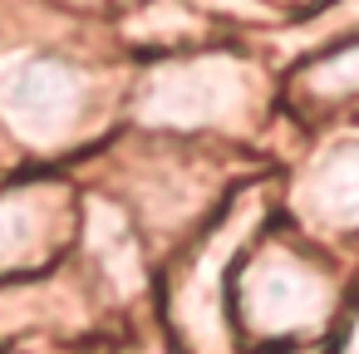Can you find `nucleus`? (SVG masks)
Masks as SVG:
<instances>
[{"mask_svg":"<svg viewBox=\"0 0 359 354\" xmlns=\"http://www.w3.org/2000/svg\"><path fill=\"white\" fill-rule=\"evenodd\" d=\"M226 315L236 344L290 349L320 344L339 315V280L300 231H256L226 280Z\"/></svg>","mask_w":359,"mask_h":354,"instance_id":"1","label":"nucleus"},{"mask_svg":"<svg viewBox=\"0 0 359 354\" xmlns=\"http://www.w3.org/2000/svg\"><path fill=\"white\" fill-rule=\"evenodd\" d=\"M261 69L231 50H197L158 60L133 94V114L143 128L207 138V133H241L261 123Z\"/></svg>","mask_w":359,"mask_h":354,"instance_id":"2","label":"nucleus"},{"mask_svg":"<svg viewBox=\"0 0 359 354\" xmlns=\"http://www.w3.org/2000/svg\"><path fill=\"white\" fill-rule=\"evenodd\" d=\"M89 109L94 79L55 50L11 55L0 64V123L30 153H60L79 143Z\"/></svg>","mask_w":359,"mask_h":354,"instance_id":"3","label":"nucleus"},{"mask_svg":"<svg viewBox=\"0 0 359 354\" xmlns=\"http://www.w3.org/2000/svg\"><path fill=\"white\" fill-rule=\"evenodd\" d=\"M79 231V197L65 182H25L0 192V285L55 266Z\"/></svg>","mask_w":359,"mask_h":354,"instance_id":"4","label":"nucleus"},{"mask_svg":"<svg viewBox=\"0 0 359 354\" xmlns=\"http://www.w3.org/2000/svg\"><path fill=\"white\" fill-rule=\"evenodd\" d=\"M290 212L305 241L359 236V133L325 143L295 177Z\"/></svg>","mask_w":359,"mask_h":354,"instance_id":"5","label":"nucleus"},{"mask_svg":"<svg viewBox=\"0 0 359 354\" xmlns=\"http://www.w3.org/2000/svg\"><path fill=\"white\" fill-rule=\"evenodd\" d=\"M295 99L305 109H344L359 104V40L330 45L295 74Z\"/></svg>","mask_w":359,"mask_h":354,"instance_id":"6","label":"nucleus"},{"mask_svg":"<svg viewBox=\"0 0 359 354\" xmlns=\"http://www.w3.org/2000/svg\"><path fill=\"white\" fill-rule=\"evenodd\" d=\"M330 354H359V295L349 300V310L339 320V339L330 344Z\"/></svg>","mask_w":359,"mask_h":354,"instance_id":"7","label":"nucleus"},{"mask_svg":"<svg viewBox=\"0 0 359 354\" xmlns=\"http://www.w3.org/2000/svg\"><path fill=\"white\" fill-rule=\"evenodd\" d=\"M276 354H325L320 344H290V349H276Z\"/></svg>","mask_w":359,"mask_h":354,"instance_id":"8","label":"nucleus"}]
</instances>
